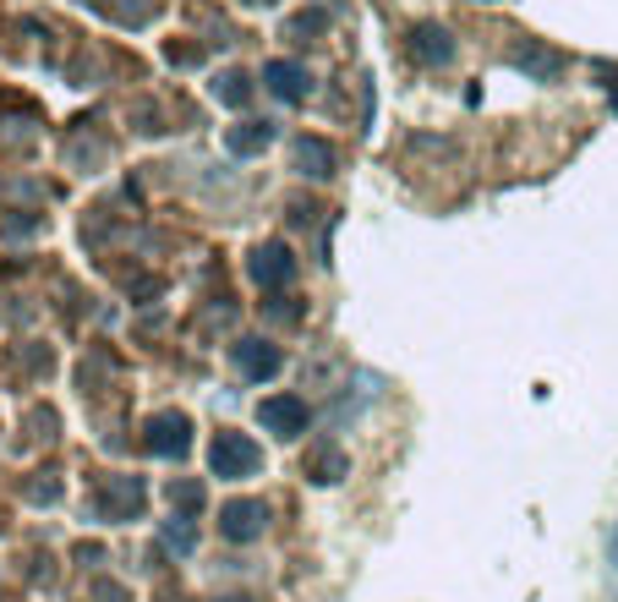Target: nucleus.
Masks as SVG:
<instances>
[{
    "label": "nucleus",
    "instance_id": "nucleus-1",
    "mask_svg": "<svg viewBox=\"0 0 618 602\" xmlns=\"http://www.w3.org/2000/svg\"><path fill=\"white\" fill-rule=\"evenodd\" d=\"M208 461H214V471H219V476H230V482H236V476H252L263 455H257V444H252V438H242V433H219Z\"/></svg>",
    "mask_w": 618,
    "mask_h": 602
},
{
    "label": "nucleus",
    "instance_id": "nucleus-2",
    "mask_svg": "<svg viewBox=\"0 0 618 602\" xmlns=\"http://www.w3.org/2000/svg\"><path fill=\"white\" fill-rule=\"evenodd\" d=\"M257 422H263L268 433H285V438H296V433L307 427V405L296 401V395H274V401L257 405Z\"/></svg>",
    "mask_w": 618,
    "mask_h": 602
},
{
    "label": "nucleus",
    "instance_id": "nucleus-3",
    "mask_svg": "<svg viewBox=\"0 0 618 602\" xmlns=\"http://www.w3.org/2000/svg\"><path fill=\"white\" fill-rule=\"evenodd\" d=\"M291 274H296V258H291L279 241H268V247H257V253H252V279H257V285H268V290H274V285H285Z\"/></svg>",
    "mask_w": 618,
    "mask_h": 602
},
{
    "label": "nucleus",
    "instance_id": "nucleus-4",
    "mask_svg": "<svg viewBox=\"0 0 618 602\" xmlns=\"http://www.w3.org/2000/svg\"><path fill=\"white\" fill-rule=\"evenodd\" d=\"M263 82H268V88H274L285 105L307 99V88H312V82H307V67H296V61H268V67H263Z\"/></svg>",
    "mask_w": 618,
    "mask_h": 602
},
{
    "label": "nucleus",
    "instance_id": "nucleus-5",
    "mask_svg": "<svg viewBox=\"0 0 618 602\" xmlns=\"http://www.w3.org/2000/svg\"><path fill=\"white\" fill-rule=\"evenodd\" d=\"M268 526V510L263 504H230L225 515H219V532L236 536V542H247V536H257Z\"/></svg>",
    "mask_w": 618,
    "mask_h": 602
},
{
    "label": "nucleus",
    "instance_id": "nucleus-6",
    "mask_svg": "<svg viewBox=\"0 0 618 602\" xmlns=\"http://www.w3.org/2000/svg\"><path fill=\"white\" fill-rule=\"evenodd\" d=\"M411 50H416L422 67H443V61L454 56V45H449L443 28H416V33H411Z\"/></svg>",
    "mask_w": 618,
    "mask_h": 602
},
{
    "label": "nucleus",
    "instance_id": "nucleus-7",
    "mask_svg": "<svg viewBox=\"0 0 618 602\" xmlns=\"http://www.w3.org/2000/svg\"><path fill=\"white\" fill-rule=\"evenodd\" d=\"M296 165H302V176H334V148L323 142V137H302L296 142Z\"/></svg>",
    "mask_w": 618,
    "mask_h": 602
},
{
    "label": "nucleus",
    "instance_id": "nucleus-8",
    "mask_svg": "<svg viewBox=\"0 0 618 602\" xmlns=\"http://www.w3.org/2000/svg\"><path fill=\"white\" fill-rule=\"evenodd\" d=\"M268 137H274L268 121H242V127H230V132H225V148H230V154H263V148H268Z\"/></svg>",
    "mask_w": 618,
    "mask_h": 602
},
{
    "label": "nucleus",
    "instance_id": "nucleus-9",
    "mask_svg": "<svg viewBox=\"0 0 618 602\" xmlns=\"http://www.w3.org/2000/svg\"><path fill=\"white\" fill-rule=\"evenodd\" d=\"M242 367L252 378H268V373H279V351L263 345V339H242Z\"/></svg>",
    "mask_w": 618,
    "mask_h": 602
},
{
    "label": "nucleus",
    "instance_id": "nucleus-10",
    "mask_svg": "<svg viewBox=\"0 0 618 602\" xmlns=\"http://www.w3.org/2000/svg\"><path fill=\"white\" fill-rule=\"evenodd\" d=\"M154 450H159V455H170V450L182 455L186 450V416H159V422H154Z\"/></svg>",
    "mask_w": 618,
    "mask_h": 602
},
{
    "label": "nucleus",
    "instance_id": "nucleus-11",
    "mask_svg": "<svg viewBox=\"0 0 618 602\" xmlns=\"http://www.w3.org/2000/svg\"><path fill=\"white\" fill-rule=\"evenodd\" d=\"M514 67H520V71H531V77H542V82H553L563 61H558L553 50H520V56H514Z\"/></svg>",
    "mask_w": 618,
    "mask_h": 602
},
{
    "label": "nucleus",
    "instance_id": "nucleus-12",
    "mask_svg": "<svg viewBox=\"0 0 618 602\" xmlns=\"http://www.w3.org/2000/svg\"><path fill=\"white\" fill-rule=\"evenodd\" d=\"M214 93H219L225 105H236V110H242V105H247V99H252V82H247V77H242V71H225V77L214 82Z\"/></svg>",
    "mask_w": 618,
    "mask_h": 602
},
{
    "label": "nucleus",
    "instance_id": "nucleus-13",
    "mask_svg": "<svg viewBox=\"0 0 618 602\" xmlns=\"http://www.w3.org/2000/svg\"><path fill=\"white\" fill-rule=\"evenodd\" d=\"M614 564H618V526H614Z\"/></svg>",
    "mask_w": 618,
    "mask_h": 602
},
{
    "label": "nucleus",
    "instance_id": "nucleus-14",
    "mask_svg": "<svg viewBox=\"0 0 618 602\" xmlns=\"http://www.w3.org/2000/svg\"><path fill=\"white\" fill-rule=\"evenodd\" d=\"M247 6H274V0H247Z\"/></svg>",
    "mask_w": 618,
    "mask_h": 602
}]
</instances>
